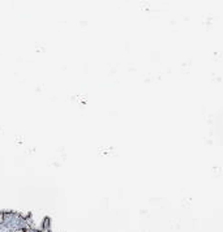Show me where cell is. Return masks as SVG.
<instances>
[{"mask_svg": "<svg viewBox=\"0 0 223 232\" xmlns=\"http://www.w3.org/2000/svg\"><path fill=\"white\" fill-rule=\"evenodd\" d=\"M3 222H4V214H3V213H0V224L3 223Z\"/></svg>", "mask_w": 223, "mask_h": 232, "instance_id": "cell-1", "label": "cell"}, {"mask_svg": "<svg viewBox=\"0 0 223 232\" xmlns=\"http://www.w3.org/2000/svg\"><path fill=\"white\" fill-rule=\"evenodd\" d=\"M29 215H30V214H24V215H21V216H22V218H28Z\"/></svg>", "mask_w": 223, "mask_h": 232, "instance_id": "cell-2", "label": "cell"}]
</instances>
